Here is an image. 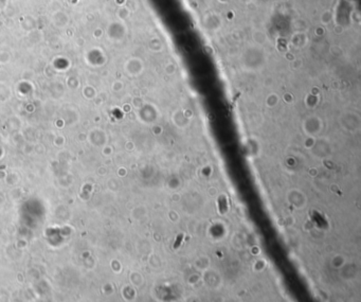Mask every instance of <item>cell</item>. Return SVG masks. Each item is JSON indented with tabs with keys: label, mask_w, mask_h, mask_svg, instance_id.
<instances>
[{
	"label": "cell",
	"mask_w": 361,
	"mask_h": 302,
	"mask_svg": "<svg viewBox=\"0 0 361 302\" xmlns=\"http://www.w3.org/2000/svg\"><path fill=\"white\" fill-rule=\"evenodd\" d=\"M182 236H182V234H180V236H179V238H178V240H177V242H176V244L174 245V247H175V248H177V247L179 246V244H180V241H181Z\"/></svg>",
	"instance_id": "6da1fadb"
}]
</instances>
